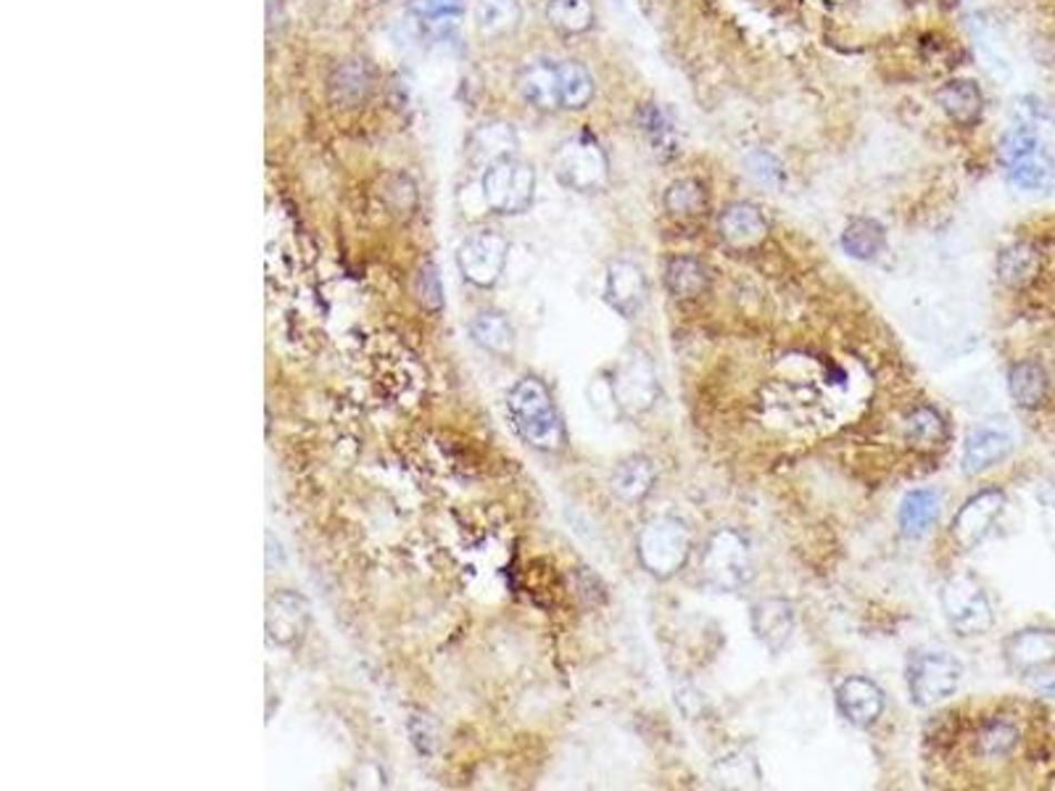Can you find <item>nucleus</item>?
Listing matches in <instances>:
<instances>
[{
	"instance_id": "34",
	"label": "nucleus",
	"mask_w": 1055,
	"mask_h": 791,
	"mask_svg": "<svg viewBox=\"0 0 1055 791\" xmlns=\"http://www.w3.org/2000/svg\"><path fill=\"white\" fill-rule=\"evenodd\" d=\"M636 127L642 130V136L650 140V146L657 153H665L671 157L675 151V127L673 119L663 106L657 103H642L636 109Z\"/></svg>"
},
{
	"instance_id": "24",
	"label": "nucleus",
	"mask_w": 1055,
	"mask_h": 791,
	"mask_svg": "<svg viewBox=\"0 0 1055 791\" xmlns=\"http://www.w3.org/2000/svg\"><path fill=\"white\" fill-rule=\"evenodd\" d=\"M470 157L475 161H485V167L494 164V161L504 159V157H515L518 148V136L515 127L506 122H489L470 136L468 140Z\"/></svg>"
},
{
	"instance_id": "19",
	"label": "nucleus",
	"mask_w": 1055,
	"mask_h": 791,
	"mask_svg": "<svg viewBox=\"0 0 1055 791\" xmlns=\"http://www.w3.org/2000/svg\"><path fill=\"white\" fill-rule=\"evenodd\" d=\"M464 17L460 0H418L410 9V24L420 40L441 42L454 34Z\"/></svg>"
},
{
	"instance_id": "23",
	"label": "nucleus",
	"mask_w": 1055,
	"mask_h": 791,
	"mask_svg": "<svg viewBox=\"0 0 1055 791\" xmlns=\"http://www.w3.org/2000/svg\"><path fill=\"white\" fill-rule=\"evenodd\" d=\"M665 286L675 299H696L707 291L710 270L702 259L696 257H671L665 261Z\"/></svg>"
},
{
	"instance_id": "1",
	"label": "nucleus",
	"mask_w": 1055,
	"mask_h": 791,
	"mask_svg": "<svg viewBox=\"0 0 1055 791\" xmlns=\"http://www.w3.org/2000/svg\"><path fill=\"white\" fill-rule=\"evenodd\" d=\"M512 425L528 447L539 451H557L565 443V428L552 404L546 386L539 378H523L506 399Z\"/></svg>"
},
{
	"instance_id": "27",
	"label": "nucleus",
	"mask_w": 1055,
	"mask_h": 791,
	"mask_svg": "<svg viewBox=\"0 0 1055 791\" xmlns=\"http://www.w3.org/2000/svg\"><path fill=\"white\" fill-rule=\"evenodd\" d=\"M937 514H940V499L934 491L916 489V491L905 493L903 504H900V514H897L900 531H903V535H907V539H921V535H924L928 528L937 522Z\"/></svg>"
},
{
	"instance_id": "12",
	"label": "nucleus",
	"mask_w": 1055,
	"mask_h": 791,
	"mask_svg": "<svg viewBox=\"0 0 1055 791\" xmlns=\"http://www.w3.org/2000/svg\"><path fill=\"white\" fill-rule=\"evenodd\" d=\"M717 236L734 251L755 249L768 236V222L755 203L734 201L717 217Z\"/></svg>"
},
{
	"instance_id": "43",
	"label": "nucleus",
	"mask_w": 1055,
	"mask_h": 791,
	"mask_svg": "<svg viewBox=\"0 0 1055 791\" xmlns=\"http://www.w3.org/2000/svg\"><path fill=\"white\" fill-rule=\"evenodd\" d=\"M375 3H389V0H375Z\"/></svg>"
},
{
	"instance_id": "22",
	"label": "nucleus",
	"mask_w": 1055,
	"mask_h": 791,
	"mask_svg": "<svg viewBox=\"0 0 1055 791\" xmlns=\"http://www.w3.org/2000/svg\"><path fill=\"white\" fill-rule=\"evenodd\" d=\"M654 480H657V472H654V464L650 462V459L631 457L617 464L610 478V485L617 499L629 501V504H636V501H644L646 497H650L654 489Z\"/></svg>"
},
{
	"instance_id": "39",
	"label": "nucleus",
	"mask_w": 1055,
	"mask_h": 791,
	"mask_svg": "<svg viewBox=\"0 0 1055 791\" xmlns=\"http://www.w3.org/2000/svg\"><path fill=\"white\" fill-rule=\"evenodd\" d=\"M744 167H747V174L752 180H757L760 186H771V188H781L786 180L784 164L773 157L768 151H752L744 157Z\"/></svg>"
},
{
	"instance_id": "10",
	"label": "nucleus",
	"mask_w": 1055,
	"mask_h": 791,
	"mask_svg": "<svg viewBox=\"0 0 1055 791\" xmlns=\"http://www.w3.org/2000/svg\"><path fill=\"white\" fill-rule=\"evenodd\" d=\"M1003 507L1005 493L997 489H987L976 493V497H971L953 518L949 533H953L955 543L963 549H974L976 543H982L992 531V525H995V520L1001 518Z\"/></svg>"
},
{
	"instance_id": "11",
	"label": "nucleus",
	"mask_w": 1055,
	"mask_h": 791,
	"mask_svg": "<svg viewBox=\"0 0 1055 791\" xmlns=\"http://www.w3.org/2000/svg\"><path fill=\"white\" fill-rule=\"evenodd\" d=\"M646 299V278L642 267L633 261L617 259L610 261L607 278H604V301L610 303L612 312H617L623 320H633L642 312Z\"/></svg>"
},
{
	"instance_id": "17",
	"label": "nucleus",
	"mask_w": 1055,
	"mask_h": 791,
	"mask_svg": "<svg viewBox=\"0 0 1055 791\" xmlns=\"http://www.w3.org/2000/svg\"><path fill=\"white\" fill-rule=\"evenodd\" d=\"M372 93V67L364 59H351L338 61L333 69H330L328 77V96L338 109H356L368 101V96Z\"/></svg>"
},
{
	"instance_id": "18",
	"label": "nucleus",
	"mask_w": 1055,
	"mask_h": 791,
	"mask_svg": "<svg viewBox=\"0 0 1055 791\" xmlns=\"http://www.w3.org/2000/svg\"><path fill=\"white\" fill-rule=\"evenodd\" d=\"M515 88L528 106L539 111H557L560 103V69L554 61H531L518 72Z\"/></svg>"
},
{
	"instance_id": "41",
	"label": "nucleus",
	"mask_w": 1055,
	"mask_h": 791,
	"mask_svg": "<svg viewBox=\"0 0 1055 791\" xmlns=\"http://www.w3.org/2000/svg\"><path fill=\"white\" fill-rule=\"evenodd\" d=\"M1039 501H1045L1047 507H1053L1055 510V480H1051V483H1045L1043 489H1039Z\"/></svg>"
},
{
	"instance_id": "4",
	"label": "nucleus",
	"mask_w": 1055,
	"mask_h": 791,
	"mask_svg": "<svg viewBox=\"0 0 1055 791\" xmlns=\"http://www.w3.org/2000/svg\"><path fill=\"white\" fill-rule=\"evenodd\" d=\"M481 190L485 207L496 214H523L536 196V169L518 157H504L485 167Z\"/></svg>"
},
{
	"instance_id": "42",
	"label": "nucleus",
	"mask_w": 1055,
	"mask_h": 791,
	"mask_svg": "<svg viewBox=\"0 0 1055 791\" xmlns=\"http://www.w3.org/2000/svg\"><path fill=\"white\" fill-rule=\"evenodd\" d=\"M1045 694L1055 699V683H1047V687H1045Z\"/></svg>"
},
{
	"instance_id": "25",
	"label": "nucleus",
	"mask_w": 1055,
	"mask_h": 791,
	"mask_svg": "<svg viewBox=\"0 0 1055 791\" xmlns=\"http://www.w3.org/2000/svg\"><path fill=\"white\" fill-rule=\"evenodd\" d=\"M842 249L857 261H874L886 251V230L871 217L850 219L842 232Z\"/></svg>"
},
{
	"instance_id": "5",
	"label": "nucleus",
	"mask_w": 1055,
	"mask_h": 791,
	"mask_svg": "<svg viewBox=\"0 0 1055 791\" xmlns=\"http://www.w3.org/2000/svg\"><path fill=\"white\" fill-rule=\"evenodd\" d=\"M702 578L717 591H738L752 578V554L742 533L721 528L710 535L700 560Z\"/></svg>"
},
{
	"instance_id": "13",
	"label": "nucleus",
	"mask_w": 1055,
	"mask_h": 791,
	"mask_svg": "<svg viewBox=\"0 0 1055 791\" xmlns=\"http://www.w3.org/2000/svg\"><path fill=\"white\" fill-rule=\"evenodd\" d=\"M1005 662L1016 673H1034L1055 662V631L1047 628H1024L1011 633L1003 644Z\"/></svg>"
},
{
	"instance_id": "28",
	"label": "nucleus",
	"mask_w": 1055,
	"mask_h": 791,
	"mask_svg": "<svg viewBox=\"0 0 1055 791\" xmlns=\"http://www.w3.org/2000/svg\"><path fill=\"white\" fill-rule=\"evenodd\" d=\"M473 19L478 32L485 38H506L523 21V9L518 0H478Z\"/></svg>"
},
{
	"instance_id": "7",
	"label": "nucleus",
	"mask_w": 1055,
	"mask_h": 791,
	"mask_svg": "<svg viewBox=\"0 0 1055 791\" xmlns=\"http://www.w3.org/2000/svg\"><path fill=\"white\" fill-rule=\"evenodd\" d=\"M610 399L615 409L623 414H644L650 412L660 395V380L654 372L652 359L644 351H629L621 362L615 364L610 380Z\"/></svg>"
},
{
	"instance_id": "15",
	"label": "nucleus",
	"mask_w": 1055,
	"mask_h": 791,
	"mask_svg": "<svg viewBox=\"0 0 1055 791\" xmlns=\"http://www.w3.org/2000/svg\"><path fill=\"white\" fill-rule=\"evenodd\" d=\"M836 708H840L842 718H847L857 729H868L884 712V694L868 678L850 675L836 689Z\"/></svg>"
},
{
	"instance_id": "37",
	"label": "nucleus",
	"mask_w": 1055,
	"mask_h": 791,
	"mask_svg": "<svg viewBox=\"0 0 1055 791\" xmlns=\"http://www.w3.org/2000/svg\"><path fill=\"white\" fill-rule=\"evenodd\" d=\"M997 153H1001L1003 164L1008 167L1013 164V161H1022V159L1034 157V153H1043V143H1039L1037 132L1029 130V127H1016V130L1005 132Z\"/></svg>"
},
{
	"instance_id": "3",
	"label": "nucleus",
	"mask_w": 1055,
	"mask_h": 791,
	"mask_svg": "<svg viewBox=\"0 0 1055 791\" xmlns=\"http://www.w3.org/2000/svg\"><path fill=\"white\" fill-rule=\"evenodd\" d=\"M639 562L654 578H673L692 554V535L679 518H654L636 541Z\"/></svg>"
},
{
	"instance_id": "21",
	"label": "nucleus",
	"mask_w": 1055,
	"mask_h": 791,
	"mask_svg": "<svg viewBox=\"0 0 1055 791\" xmlns=\"http://www.w3.org/2000/svg\"><path fill=\"white\" fill-rule=\"evenodd\" d=\"M1013 451V441L1011 435L1001 433V430L992 428H979L971 430L966 438V447H963V472L966 475H982L1001 464L1005 457Z\"/></svg>"
},
{
	"instance_id": "38",
	"label": "nucleus",
	"mask_w": 1055,
	"mask_h": 791,
	"mask_svg": "<svg viewBox=\"0 0 1055 791\" xmlns=\"http://www.w3.org/2000/svg\"><path fill=\"white\" fill-rule=\"evenodd\" d=\"M1018 744L1016 725L1005 723V720H992L979 733V752L984 758H1005Z\"/></svg>"
},
{
	"instance_id": "35",
	"label": "nucleus",
	"mask_w": 1055,
	"mask_h": 791,
	"mask_svg": "<svg viewBox=\"0 0 1055 791\" xmlns=\"http://www.w3.org/2000/svg\"><path fill=\"white\" fill-rule=\"evenodd\" d=\"M1005 178L1016 190L1037 193V190H1047L1055 182V164L1045 153H1034L1029 159L1013 161V164L1005 167Z\"/></svg>"
},
{
	"instance_id": "16",
	"label": "nucleus",
	"mask_w": 1055,
	"mask_h": 791,
	"mask_svg": "<svg viewBox=\"0 0 1055 791\" xmlns=\"http://www.w3.org/2000/svg\"><path fill=\"white\" fill-rule=\"evenodd\" d=\"M750 623L760 644L771 649V652H781L792 639L794 607L786 599H760L757 604H752Z\"/></svg>"
},
{
	"instance_id": "31",
	"label": "nucleus",
	"mask_w": 1055,
	"mask_h": 791,
	"mask_svg": "<svg viewBox=\"0 0 1055 791\" xmlns=\"http://www.w3.org/2000/svg\"><path fill=\"white\" fill-rule=\"evenodd\" d=\"M903 435L911 447L928 451V449L942 447V443L947 441V425L937 409L916 407L913 412L905 414Z\"/></svg>"
},
{
	"instance_id": "32",
	"label": "nucleus",
	"mask_w": 1055,
	"mask_h": 791,
	"mask_svg": "<svg viewBox=\"0 0 1055 791\" xmlns=\"http://www.w3.org/2000/svg\"><path fill=\"white\" fill-rule=\"evenodd\" d=\"M560 103L567 111L586 109L594 98V77L581 61H560Z\"/></svg>"
},
{
	"instance_id": "9",
	"label": "nucleus",
	"mask_w": 1055,
	"mask_h": 791,
	"mask_svg": "<svg viewBox=\"0 0 1055 791\" xmlns=\"http://www.w3.org/2000/svg\"><path fill=\"white\" fill-rule=\"evenodd\" d=\"M510 243L504 236L494 230L473 232L456 251V264H460L462 278L473 282L475 288H491L502 278Z\"/></svg>"
},
{
	"instance_id": "20",
	"label": "nucleus",
	"mask_w": 1055,
	"mask_h": 791,
	"mask_svg": "<svg viewBox=\"0 0 1055 791\" xmlns=\"http://www.w3.org/2000/svg\"><path fill=\"white\" fill-rule=\"evenodd\" d=\"M934 101L945 111L947 119H953L961 127H974L984 114L982 88L974 80H966V77H955V80L940 84Z\"/></svg>"
},
{
	"instance_id": "14",
	"label": "nucleus",
	"mask_w": 1055,
	"mask_h": 791,
	"mask_svg": "<svg viewBox=\"0 0 1055 791\" xmlns=\"http://www.w3.org/2000/svg\"><path fill=\"white\" fill-rule=\"evenodd\" d=\"M309 625V604L295 591H280L267 602V635L280 647H291Z\"/></svg>"
},
{
	"instance_id": "8",
	"label": "nucleus",
	"mask_w": 1055,
	"mask_h": 791,
	"mask_svg": "<svg viewBox=\"0 0 1055 791\" xmlns=\"http://www.w3.org/2000/svg\"><path fill=\"white\" fill-rule=\"evenodd\" d=\"M963 665L947 652H921L907 665V691L918 708H932L961 687Z\"/></svg>"
},
{
	"instance_id": "40",
	"label": "nucleus",
	"mask_w": 1055,
	"mask_h": 791,
	"mask_svg": "<svg viewBox=\"0 0 1055 791\" xmlns=\"http://www.w3.org/2000/svg\"><path fill=\"white\" fill-rule=\"evenodd\" d=\"M414 296H418L422 309H428V312L439 314L443 309L441 278H439V270H435L431 261H425V264L418 270V274H414Z\"/></svg>"
},
{
	"instance_id": "36",
	"label": "nucleus",
	"mask_w": 1055,
	"mask_h": 791,
	"mask_svg": "<svg viewBox=\"0 0 1055 791\" xmlns=\"http://www.w3.org/2000/svg\"><path fill=\"white\" fill-rule=\"evenodd\" d=\"M546 21L562 34H583L594 27L591 0H549Z\"/></svg>"
},
{
	"instance_id": "26",
	"label": "nucleus",
	"mask_w": 1055,
	"mask_h": 791,
	"mask_svg": "<svg viewBox=\"0 0 1055 791\" xmlns=\"http://www.w3.org/2000/svg\"><path fill=\"white\" fill-rule=\"evenodd\" d=\"M663 203H665V211L673 219L689 222V219L702 217L710 209L707 186L696 178H681L667 186Z\"/></svg>"
},
{
	"instance_id": "30",
	"label": "nucleus",
	"mask_w": 1055,
	"mask_h": 791,
	"mask_svg": "<svg viewBox=\"0 0 1055 791\" xmlns=\"http://www.w3.org/2000/svg\"><path fill=\"white\" fill-rule=\"evenodd\" d=\"M1008 391L1018 407L1034 409L1043 404L1047 395V372L1043 364L1032 362V359L1013 364L1008 372Z\"/></svg>"
},
{
	"instance_id": "2",
	"label": "nucleus",
	"mask_w": 1055,
	"mask_h": 791,
	"mask_svg": "<svg viewBox=\"0 0 1055 791\" xmlns=\"http://www.w3.org/2000/svg\"><path fill=\"white\" fill-rule=\"evenodd\" d=\"M552 169L560 186L579 190V193L602 190L610 178L607 153L591 132H579V136L562 140L552 157Z\"/></svg>"
},
{
	"instance_id": "33",
	"label": "nucleus",
	"mask_w": 1055,
	"mask_h": 791,
	"mask_svg": "<svg viewBox=\"0 0 1055 791\" xmlns=\"http://www.w3.org/2000/svg\"><path fill=\"white\" fill-rule=\"evenodd\" d=\"M470 336L473 341L485 351L494 354H510L515 349V330L506 322L504 314L499 312H481L470 322Z\"/></svg>"
},
{
	"instance_id": "6",
	"label": "nucleus",
	"mask_w": 1055,
	"mask_h": 791,
	"mask_svg": "<svg viewBox=\"0 0 1055 791\" xmlns=\"http://www.w3.org/2000/svg\"><path fill=\"white\" fill-rule=\"evenodd\" d=\"M940 604L947 625L958 635H963V639L987 633L992 623H995L987 593L968 575L949 578L940 591Z\"/></svg>"
},
{
	"instance_id": "29",
	"label": "nucleus",
	"mask_w": 1055,
	"mask_h": 791,
	"mask_svg": "<svg viewBox=\"0 0 1055 791\" xmlns=\"http://www.w3.org/2000/svg\"><path fill=\"white\" fill-rule=\"evenodd\" d=\"M995 270L1008 288H1026L1039 274V253L1029 243H1013L997 253Z\"/></svg>"
}]
</instances>
